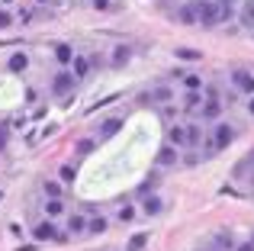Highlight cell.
Segmentation results:
<instances>
[{
    "instance_id": "52a82bcc",
    "label": "cell",
    "mask_w": 254,
    "mask_h": 251,
    "mask_svg": "<svg viewBox=\"0 0 254 251\" xmlns=\"http://www.w3.org/2000/svg\"><path fill=\"white\" fill-rule=\"evenodd\" d=\"M84 232H87V216L71 213L68 219H64V235H84Z\"/></svg>"
},
{
    "instance_id": "1f68e13d",
    "label": "cell",
    "mask_w": 254,
    "mask_h": 251,
    "mask_svg": "<svg viewBox=\"0 0 254 251\" xmlns=\"http://www.w3.org/2000/svg\"><path fill=\"white\" fill-rule=\"evenodd\" d=\"M3 145H6V129H0V151H3Z\"/></svg>"
},
{
    "instance_id": "8992f818",
    "label": "cell",
    "mask_w": 254,
    "mask_h": 251,
    "mask_svg": "<svg viewBox=\"0 0 254 251\" xmlns=\"http://www.w3.org/2000/svg\"><path fill=\"white\" fill-rule=\"evenodd\" d=\"M74 81H77V77L71 74V71L62 68L55 77H52V94H55V97H68L71 90H74Z\"/></svg>"
},
{
    "instance_id": "e575fe53",
    "label": "cell",
    "mask_w": 254,
    "mask_h": 251,
    "mask_svg": "<svg viewBox=\"0 0 254 251\" xmlns=\"http://www.w3.org/2000/svg\"><path fill=\"white\" fill-rule=\"evenodd\" d=\"M13 3V0H0V6H10Z\"/></svg>"
},
{
    "instance_id": "cb8c5ba5",
    "label": "cell",
    "mask_w": 254,
    "mask_h": 251,
    "mask_svg": "<svg viewBox=\"0 0 254 251\" xmlns=\"http://www.w3.org/2000/svg\"><path fill=\"white\" fill-rule=\"evenodd\" d=\"M126 62H129V49H126V45H119V49L113 52V64L119 68V64H126Z\"/></svg>"
},
{
    "instance_id": "9a60e30c",
    "label": "cell",
    "mask_w": 254,
    "mask_h": 251,
    "mask_svg": "<svg viewBox=\"0 0 254 251\" xmlns=\"http://www.w3.org/2000/svg\"><path fill=\"white\" fill-rule=\"evenodd\" d=\"M177 155H180V151L174 148V145H164V148L158 151V158H155V161L161 164V168H171V164H177Z\"/></svg>"
},
{
    "instance_id": "484cf974",
    "label": "cell",
    "mask_w": 254,
    "mask_h": 251,
    "mask_svg": "<svg viewBox=\"0 0 254 251\" xmlns=\"http://www.w3.org/2000/svg\"><path fill=\"white\" fill-rule=\"evenodd\" d=\"M132 219H135V206H129V203L119 206V222H132Z\"/></svg>"
},
{
    "instance_id": "d590c367",
    "label": "cell",
    "mask_w": 254,
    "mask_h": 251,
    "mask_svg": "<svg viewBox=\"0 0 254 251\" xmlns=\"http://www.w3.org/2000/svg\"><path fill=\"white\" fill-rule=\"evenodd\" d=\"M36 3H49V0H36Z\"/></svg>"
},
{
    "instance_id": "d6986e66",
    "label": "cell",
    "mask_w": 254,
    "mask_h": 251,
    "mask_svg": "<svg viewBox=\"0 0 254 251\" xmlns=\"http://www.w3.org/2000/svg\"><path fill=\"white\" fill-rule=\"evenodd\" d=\"M161 196H145V200H142V213L145 216H158V213H161Z\"/></svg>"
},
{
    "instance_id": "d4e9b609",
    "label": "cell",
    "mask_w": 254,
    "mask_h": 251,
    "mask_svg": "<svg viewBox=\"0 0 254 251\" xmlns=\"http://www.w3.org/2000/svg\"><path fill=\"white\" fill-rule=\"evenodd\" d=\"M93 145H97L93 138H81V142L74 145V151H77V155H90V151H93Z\"/></svg>"
},
{
    "instance_id": "3957f363",
    "label": "cell",
    "mask_w": 254,
    "mask_h": 251,
    "mask_svg": "<svg viewBox=\"0 0 254 251\" xmlns=\"http://www.w3.org/2000/svg\"><path fill=\"white\" fill-rule=\"evenodd\" d=\"M32 239L36 242H64L68 235L58 232L55 219H42V222H36V229H32Z\"/></svg>"
},
{
    "instance_id": "5b68a950",
    "label": "cell",
    "mask_w": 254,
    "mask_h": 251,
    "mask_svg": "<svg viewBox=\"0 0 254 251\" xmlns=\"http://www.w3.org/2000/svg\"><path fill=\"white\" fill-rule=\"evenodd\" d=\"M209 248H216V251H235L238 248V235L232 232V229H219V232H212Z\"/></svg>"
},
{
    "instance_id": "2e32d148",
    "label": "cell",
    "mask_w": 254,
    "mask_h": 251,
    "mask_svg": "<svg viewBox=\"0 0 254 251\" xmlns=\"http://www.w3.org/2000/svg\"><path fill=\"white\" fill-rule=\"evenodd\" d=\"M106 229H110V219H106V216H93V219H87V235H103Z\"/></svg>"
},
{
    "instance_id": "7a4b0ae2",
    "label": "cell",
    "mask_w": 254,
    "mask_h": 251,
    "mask_svg": "<svg viewBox=\"0 0 254 251\" xmlns=\"http://www.w3.org/2000/svg\"><path fill=\"white\" fill-rule=\"evenodd\" d=\"M193 6H196V26L212 29V26L222 23V6H219V0H193Z\"/></svg>"
},
{
    "instance_id": "8d00e7d4",
    "label": "cell",
    "mask_w": 254,
    "mask_h": 251,
    "mask_svg": "<svg viewBox=\"0 0 254 251\" xmlns=\"http://www.w3.org/2000/svg\"><path fill=\"white\" fill-rule=\"evenodd\" d=\"M251 242H254V235H251Z\"/></svg>"
},
{
    "instance_id": "277c9868",
    "label": "cell",
    "mask_w": 254,
    "mask_h": 251,
    "mask_svg": "<svg viewBox=\"0 0 254 251\" xmlns=\"http://www.w3.org/2000/svg\"><path fill=\"white\" fill-rule=\"evenodd\" d=\"M229 77H232V87H235L238 94L254 97V71H248V68H235Z\"/></svg>"
},
{
    "instance_id": "ffe728a7",
    "label": "cell",
    "mask_w": 254,
    "mask_h": 251,
    "mask_svg": "<svg viewBox=\"0 0 254 251\" xmlns=\"http://www.w3.org/2000/svg\"><path fill=\"white\" fill-rule=\"evenodd\" d=\"M180 81H184V87H187V90H203V77H199V74L180 71Z\"/></svg>"
},
{
    "instance_id": "4fadbf2b",
    "label": "cell",
    "mask_w": 254,
    "mask_h": 251,
    "mask_svg": "<svg viewBox=\"0 0 254 251\" xmlns=\"http://www.w3.org/2000/svg\"><path fill=\"white\" fill-rule=\"evenodd\" d=\"M71 74L81 81V77H87L90 74V58L87 55H74V62H71Z\"/></svg>"
},
{
    "instance_id": "74e56055",
    "label": "cell",
    "mask_w": 254,
    "mask_h": 251,
    "mask_svg": "<svg viewBox=\"0 0 254 251\" xmlns=\"http://www.w3.org/2000/svg\"><path fill=\"white\" fill-rule=\"evenodd\" d=\"M0 196H3V193H0Z\"/></svg>"
},
{
    "instance_id": "7402d4cb",
    "label": "cell",
    "mask_w": 254,
    "mask_h": 251,
    "mask_svg": "<svg viewBox=\"0 0 254 251\" xmlns=\"http://www.w3.org/2000/svg\"><path fill=\"white\" fill-rule=\"evenodd\" d=\"M55 58L62 64H71V62H74V49H71V45H64V42H58L55 45Z\"/></svg>"
},
{
    "instance_id": "44dd1931",
    "label": "cell",
    "mask_w": 254,
    "mask_h": 251,
    "mask_svg": "<svg viewBox=\"0 0 254 251\" xmlns=\"http://www.w3.org/2000/svg\"><path fill=\"white\" fill-rule=\"evenodd\" d=\"M64 213V200H45V219H58Z\"/></svg>"
},
{
    "instance_id": "4dcf8cb0",
    "label": "cell",
    "mask_w": 254,
    "mask_h": 251,
    "mask_svg": "<svg viewBox=\"0 0 254 251\" xmlns=\"http://www.w3.org/2000/svg\"><path fill=\"white\" fill-rule=\"evenodd\" d=\"M142 245H145V235H135V239L129 242V248H132V251H138V248H142Z\"/></svg>"
},
{
    "instance_id": "4316f807",
    "label": "cell",
    "mask_w": 254,
    "mask_h": 251,
    "mask_svg": "<svg viewBox=\"0 0 254 251\" xmlns=\"http://www.w3.org/2000/svg\"><path fill=\"white\" fill-rule=\"evenodd\" d=\"M177 58H184V62H196V58H203L196 49H177Z\"/></svg>"
},
{
    "instance_id": "9c48e42d",
    "label": "cell",
    "mask_w": 254,
    "mask_h": 251,
    "mask_svg": "<svg viewBox=\"0 0 254 251\" xmlns=\"http://www.w3.org/2000/svg\"><path fill=\"white\" fill-rule=\"evenodd\" d=\"M238 23H242L245 29H254V0H242V6H238Z\"/></svg>"
},
{
    "instance_id": "f546056e",
    "label": "cell",
    "mask_w": 254,
    "mask_h": 251,
    "mask_svg": "<svg viewBox=\"0 0 254 251\" xmlns=\"http://www.w3.org/2000/svg\"><path fill=\"white\" fill-rule=\"evenodd\" d=\"M90 3H93V10H110L113 0H90Z\"/></svg>"
},
{
    "instance_id": "7c38bea8",
    "label": "cell",
    "mask_w": 254,
    "mask_h": 251,
    "mask_svg": "<svg viewBox=\"0 0 254 251\" xmlns=\"http://www.w3.org/2000/svg\"><path fill=\"white\" fill-rule=\"evenodd\" d=\"M180 107H184L187 113H196V110H203V94H199V90H187Z\"/></svg>"
},
{
    "instance_id": "30bf717a",
    "label": "cell",
    "mask_w": 254,
    "mask_h": 251,
    "mask_svg": "<svg viewBox=\"0 0 254 251\" xmlns=\"http://www.w3.org/2000/svg\"><path fill=\"white\" fill-rule=\"evenodd\" d=\"M177 23L196 26V6H193V0H190V3H180V6H177Z\"/></svg>"
},
{
    "instance_id": "f1b7e54d",
    "label": "cell",
    "mask_w": 254,
    "mask_h": 251,
    "mask_svg": "<svg viewBox=\"0 0 254 251\" xmlns=\"http://www.w3.org/2000/svg\"><path fill=\"white\" fill-rule=\"evenodd\" d=\"M10 23H13V16H10V13L3 10V6H0V29H6Z\"/></svg>"
},
{
    "instance_id": "e0dca14e",
    "label": "cell",
    "mask_w": 254,
    "mask_h": 251,
    "mask_svg": "<svg viewBox=\"0 0 254 251\" xmlns=\"http://www.w3.org/2000/svg\"><path fill=\"white\" fill-rule=\"evenodd\" d=\"M100 126H103V129H100V138H110V135H116V132L123 129V120H119V116H113V120H103Z\"/></svg>"
},
{
    "instance_id": "ba28073f",
    "label": "cell",
    "mask_w": 254,
    "mask_h": 251,
    "mask_svg": "<svg viewBox=\"0 0 254 251\" xmlns=\"http://www.w3.org/2000/svg\"><path fill=\"white\" fill-rule=\"evenodd\" d=\"M148 97H151V103H164V107H168V103H171L177 94H174V87H168V84H155Z\"/></svg>"
},
{
    "instance_id": "d6a6232c",
    "label": "cell",
    "mask_w": 254,
    "mask_h": 251,
    "mask_svg": "<svg viewBox=\"0 0 254 251\" xmlns=\"http://www.w3.org/2000/svg\"><path fill=\"white\" fill-rule=\"evenodd\" d=\"M235 251H254V242H248V245H238Z\"/></svg>"
},
{
    "instance_id": "603a6c76",
    "label": "cell",
    "mask_w": 254,
    "mask_h": 251,
    "mask_svg": "<svg viewBox=\"0 0 254 251\" xmlns=\"http://www.w3.org/2000/svg\"><path fill=\"white\" fill-rule=\"evenodd\" d=\"M42 190H45V196H49V200H62V181H45Z\"/></svg>"
},
{
    "instance_id": "836d02e7",
    "label": "cell",
    "mask_w": 254,
    "mask_h": 251,
    "mask_svg": "<svg viewBox=\"0 0 254 251\" xmlns=\"http://www.w3.org/2000/svg\"><path fill=\"white\" fill-rule=\"evenodd\" d=\"M248 113L254 116V97H248Z\"/></svg>"
},
{
    "instance_id": "ac0fdd59",
    "label": "cell",
    "mask_w": 254,
    "mask_h": 251,
    "mask_svg": "<svg viewBox=\"0 0 254 251\" xmlns=\"http://www.w3.org/2000/svg\"><path fill=\"white\" fill-rule=\"evenodd\" d=\"M187 126V148H196L199 142H203V132H199L196 123H184Z\"/></svg>"
},
{
    "instance_id": "8fae6325",
    "label": "cell",
    "mask_w": 254,
    "mask_h": 251,
    "mask_svg": "<svg viewBox=\"0 0 254 251\" xmlns=\"http://www.w3.org/2000/svg\"><path fill=\"white\" fill-rule=\"evenodd\" d=\"M168 142L174 145V148H187V126H171L168 129Z\"/></svg>"
},
{
    "instance_id": "83f0119b",
    "label": "cell",
    "mask_w": 254,
    "mask_h": 251,
    "mask_svg": "<svg viewBox=\"0 0 254 251\" xmlns=\"http://www.w3.org/2000/svg\"><path fill=\"white\" fill-rule=\"evenodd\" d=\"M62 181H64V184L74 181V168H71V164H64V168H62Z\"/></svg>"
},
{
    "instance_id": "6da1fadb",
    "label": "cell",
    "mask_w": 254,
    "mask_h": 251,
    "mask_svg": "<svg viewBox=\"0 0 254 251\" xmlns=\"http://www.w3.org/2000/svg\"><path fill=\"white\" fill-rule=\"evenodd\" d=\"M235 142V129H232V123H216L212 126V135L206 138V155H216V151H225L229 145Z\"/></svg>"
},
{
    "instance_id": "5bb4252c",
    "label": "cell",
    "mask_w": 254,
    "mask_h": 251,
    "mask_svg": "<svg viewBox=\"0 0 254 251\" xmlns=\"http://www.w3.org/2000/svg\"><path fill=\"white\" fill-rule=\"evenodd\" d=\"M6 68H10L13 74L26 71V68H29V55H26V52H13V55H10V62H6Z\"/></svg>"
}]
</instances>
